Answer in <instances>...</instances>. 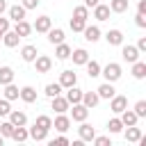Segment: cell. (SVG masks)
<instances>
[{"mask_svg":"<svg viewBox=\"0 0 146 146\" xmlns=\"http://www.w3.org/2000/svg\"><path fill=\"white\" fill-rule=\"evenodd\" d=\"M100 75L105 78V82H116V80L121 78V64L110 62L105 68H100Z\"/></svg>","mask_w":146,"mask_h":146,"instance_id":"cell-1","label":"cell"},{"mask_svg":"<svg viewBox=\"0 0 146 146\" xmlns=\"http://www.w3.org/2000/svg\"><path fill=\"white\" fill-rule=\"evenodd\" d=\"M59 84H62V89L78 84V73H75V71H71V68L62 71V73H59Z\"/></svg>","mask_w":146,"mask_h":146,"instance_id":"cell-3","label":"cell"},{"mask_svg":"<svg viewBox=\"0 0 146 146\" xmlns=\"http://www.w3.org/2000/svg\"><path fill=\"white\" fill-rule=\"evenodd\" d=\"M98 100H100V98H98V94H96V91H82V100H80V103H82L84 107H89V110H91V107H96V105H98Z\"/></svg>","mask_w":146,"mask_h":146,"instance_id":"cell-18","label":"cell"},{"mask_svg":"<svg viewBox=\"0 0 146 146\" xmlns=\"http://www.w3.org/2000/svg\"><path fill=\"white\" fill-rule=\"evenodd\" d=\"M110 5H103V2H98L96 7H94V18L96 21H107L110 18Z\"/></svg>","mask_w":146,"mask_h":146,"instance_id":"cell-16","label":"cell"},{"mask_svg":"<svg viewBox=\"0 0 146 146\" xmlns=\"http://www.w3.org/2000/svg\"><path fill=\"white\" fill-rule=\"evenodd\" d=\"M43 94H46L48 98H55V96H59V94H62V84H59V82H50V84H46Z\"/></svg>","mask_w":146,"mask_h":146,"instance_id":"cell-34","label":"cell"},{"mask_svg":"<svg viewBox=\"0 0 146 146\" xmlns=\"http://www.w3.org/2000/svg\"><path fill=\"white\" fill-rule=\"evenodd\" d=\"M11 132H14V123H11V121H2V123H0V135H2L5 139H7V137L11 139Z\"/></svg>","mask_w":146,"mask_h":146,"instance_id":"cell-37","label":"cell"},{"mask_svg":"<svg viewBox=\"0 0 146 146\" xmlns=\"http://www.w3.org/2000/svg\"><path fill=\"white\" fill-rule=\"evenodd\" d=\"M128 130L123 132V137H125V141H132V144H137L139 139H141V128H137V125H125Z\"/></svg>","mask_w":146,"mask_h":146,"instance_id":"cell-15","label":"cell"},{"mask_svg":"<svg viewBox=\"0 0 146 146\" xmlns=\"http://www.w3.org/2000/svg\"><path fill=\"white\" fill-rule=\"evenodd\" d=\"M137 50H139V52H146V36H141V39L137 41Z\"/></svg>","mask_w":146,"mask_h":146,"instance_id":"cell-48","label":"cell"},{"mask_svg":"<svg viewBox=\"0 0 146 146\" xmlns=\"http://www.w3.org/2000/svg\"><path fill=\"white\" fill-rule=\"evenodd\" d=\"M2 144H5V137H2V135H0V146H2Z\"/></svg>","mask_w":146,"mask_h":146,"instance_id":"cell-52","label":"cell"},{"mask_svg":"<svg viewBox=\"0 0 146 146\" xmlns=\"http://www.w3.org/2000/svg\"><path fill=\"white\" fill-rule=\"evenodd\" d=\"M84 66H87V75H89V78H98V75H100V64H98L96 59H87Z\"/></svg>","mask_w":146,"mask_h":146,"instance_id":"cell-31","label":"cell"},{"mask_svg":"<svg viewBox=\"0 0 146 146\" xmlns=\"http://www.w3.org/2000/svg\"><path fill=\"white\" fill-rule=\"evenodd\" d=\"M55 55H57V59H68L71 57V46L68 43H57V48H55Z\"/></svg>","mask_w":146,"mask_h":146,"instance_id":"cell-30","label":"cell"},{"mask_svg":"<svg viewBox=\"0 0 146 146\" xmlns=\"http://www.w3.org/2000/svg\"><path fill=\"white\" fill-rule=\"evenodd\" d=\"M18 91H21V89H18L14 82L5 84V98H7V100H16V98H18Z\"/></svg>","mask_w":146,"mask_h":146,"instance_id":"cell-35","label":"cell"},{"mask_svg":"<svg viewBox=\"0 0 146 146\" xmlns=\"http://www.w3.org/2000/svg\"><path fill=\"white\" fill-rule=\"evenodd\" d=\"M9 25H11V21L9 18H2V14H0V34H5L9 30Z\"/></svg>","mask_w":146,"mask_h":146,"instance_id":"cell-45","label":"cell"},{"mask_svg":"<svg viewBox=\"0 0 146 146\" xmlns=\"http://www.w3.org/2000/svg\"><path fill=\"white\" fill-rule=\"evenodd\" d=\"M14 68L11 66H0V84L5 87V84H9V82H14Z\"/></svg>","mask_w":146,"mask_h":146,"instance_id":"cell-27","label":"cell"},{"mask_svg":"<svg viewBox=\"0 0 146 146\" xmlns=\"http://www.w3.org/2000/svg\"><path fill=\"white\" fill-rule=\"evenodd\" d=\"M14 32H16L21 39H23V36H30V34H32V25H30L25 18H23V21H16V23H14Z\"/></svg>","mask_w":146,"mask_h":146,"instance_id":"cell-12","label":"cell"},{"mask_svg":"<svg viewBox=\"0 0 146 146\" xmlns=\"http://www.w3.org/2000/svg\"><path fill=\"white\" fill-rule=\"evenodd\" d=\"M121 57H123L128 64L137 62V59H139V50H137V46H123V48H121Z\"/></svg>","mask_w":146,"mask_h":146,"instance_id":"cell-11","label":"cell"},{"mask_svg":"<svg viewBox=\"0 0 146 146\" xmlns=\"http://www.w3.org/2000/svg\"><path fill=\"white\" fill-rule=\"evenodd\" d=\"M105 41H107L110 46H121V43H123V32H121V30H110V32L105 34Z\"/></svg>","mask_w":146,"mask_h":146,"instance_id":"cell-22","label":"cell"},{"mask_svg":"<svg viewBox=\"0 0 146 146\" xmlns=\"http://www.w3.org/2000/svg\"><path fill=\"white\" fill-rule=\"evenodd\" d=\"M34 68H36V73H48L52 68V59L48 55H36L34 57Z\"/></svg>","mask_w":146,"mask_h":146,"instance_id":"cell-2","label":"cell"},{"mask_svg":"<svg viewBox=\"0 0 146 146\" xmlns=\"http://www.w3.org/2000/svg\"><path fill=\"white\" fill-rule=\"evenodd\" d=\"M82 34H84V39H87L89 43H96V41L100 39V27H98V25H84Z\"/></svg>","mask_w":146,"mask_h":146,"instance_id":"cell-10","label":"cell"},{"mask_svg":"<svg viewBox=\"0 0 146 146\" xmlns=\"http://www.w3.org/2000/svg\"><path fill=\"white\" fill-rule=\"evenodd\" d=\"M7 7H9V5H7V0H0V14H5V11H7Z\"/></svg>","mask_w":146,"mask_h":146,"instance_id":"cell-51","label":"cell"},{"mask_svg":"<svg viewBox=\"0 0 146 146\" xmlns=\"http://www.w3.org/2000/svg\"><path fill=\"white\" fill-rule=\"evenodd\" d=\"M30 135H27V128L25 125H14V132H11V139L14 141H25Z\"/></svg>","mask_w":146,"mask_h":146,"instance_id":"cell-32","label":"cell"},{"mask_svg":"<svg viewBox=\"0 0 146 146\" xmlns=\"http://www.w3.org/2000/svg\"><path fill=\"white\" fill-rule=\"evenodd\" d=\"M125 107H128V98H125V96H119V94H114V96L110 98V110H112L114 114H121Z\"/></svg>","mask_w":146,"mask_h":146,"instance_id":"cell-4","label":"cell"},{"mask_svg":"<svg viewBox=\"0 0 146 146\" xmlns=\"http://www.w3.org/2000/svg\"><path fill=\"white\" fill-rule=\"evenodd\" d=\"M98 2H100V0H84V7H87V9H94Z\"/></svg>","mask_w":146,"mask_h":146,"instance_id":"cell-50","label":"cell"},{"mask_svg":"<svg viewBox=\"0 0 146 146\" xmlns=\"http://www.w3.org/2000/svg\"><path fill=\"white\" fill-rule=\"evenodd\" d=\"M119 119H121L123 128H125V125H137V121H139V116H137V114H135L132 110H128V107H125V110L121 112V116H119Z\"/></svg>","mask_w":146,"mask_h":146,"instance_id":"cell-20","label":"cell"},{"mask_svg":"<svg viewBox=\"0 0 146 146\" xmlns=\"http://www.w3.org/2000/svg\"><path fill=\"white\" fill-rule=\"evenodd\" d=\"M107 130H110L112 135H116V132H123V123H121V119H119V116L110 119V121H107Z\"/></svg>","mask_w":146,"mask_h":146,"instance_id":"cell-36","label":"cell"},{"mask_svg":"<svg viewBox=\"0 0 146 146\" xmlns=\"http://www.w3.org/2000/svg\"><path fill=\"white\" fill-rule=\"evenodd\" d=\"M66 144H68V137H64V132H62L57 139H52V141H50V146H66Z\"/></svg>","mask_w":146,"mask_h":146,"instance_id":"cell-43","label":"cell"},{"mask_svg":"<svg viewBox=\"0 0 146 146\" xmlns=\"http://www.w3.org/2000/svg\"><path fill=\"white\" fill-rule=\"evenodd\" d=\"M96 94H98V98H107V100H110V98L116 94V89H114L112 82H103V84L96 89Z\"/></svg>","mask_w":146,"mask_h":146,"instance_id":"cell-17","label":"cell"},{"mask_svg":"<svg viewBox=\"0 0 146 146\" xmlns=\"http://www.w3.org/2000/svg\"><path fill=\"white\" fill-rule=\"evenodd\" d=\"M135 23H137V27H146V16L137 11V16H135Z\"/></svg>","mask_w":146,"mask_h":146,"instance_id":"cell-47","label":"cell"},{"mask_svg":"<svg viewBox=\"0 0 146 146\" xmlns=\"http://www.w3.org/2000/svg\"><path fill=\"white\" fill-rule=\"evenodd\" d=\"M52 100V110L57 112V114H64V112H68V100L64 98V96H55V98H50Z\"/></svg>","mask_w":146,"mask_h":146,"instance_id":"cell-19","label":"cell"},{"mask_svg":"<svg viewBox=\"0 0 146 146\" xmlns=\"http://www.w3.org/2000/svg\"><path fill=\"white\" fill-rule=\"evenodd\" d=\"M18 41H21V36H18L14 30H7V32L2 34V43H5L7 48H16V46H18Z\"/></svg>","mask_w":146,"mask_h":146,"instance_id":"cell-23","label":"cell"},{"mask_svg":"<svg viewBox=\"0 0 146 146\" xmlns=\"http://www.w3.org/2000/svg\"><path fill=\"white\" fill-rule=\"evenodd\" d=\"M39 2H41V0H21V5H23L25 9H36Z\"/></svg>","mask_w":146,"mask_h":146,"instance_id":"cell-46","label":"cell"},{"mask_svg":"<svg viewBox=\"0 0 146 146\" xmlns=\"http://www.w3.org/2000/svg\"><path fill=\"white\" fill-rule=\"evenodd\" d=\"M18 98H21L23 103H34V100H36V89L30 87V84H25V87L18 91Z\"/></svg>","mask_w":146,"mask_h":146,"instance_id":"cell-13","label":"cell"},{"mask_svg":"<svg viewBox=\"0 0 146 146\" xmlns=\"http://www.w3.org/2000/svg\"><path fill=\"white\" fill-rule=\"evenodd\" d=\"M36 125H41V128H46V130H50L52 128V119L48 116V114H41V116H36V121H34Z\"/></svg>","mask_w":146,"mask_h":146,"instance_id":"cell-38","label":"cell"},{"mask_svg":"<svg viewBox=\"0 0 146 146\" xmlns=\"http://www.w3.org/2000/svg\"><path fill=\"white\" fill-rule=\"evenodd\" d=\"M128 0H110V11H114V14H123L125 9H128Z\"/></svg>","mask_w":146,"mask_h":146,"instance_id":"cell-33","label":"cell"},{"mask_svg":"<svg viewBox=\"0 0 146 146\" xmlns=\"http://www.w3.org/2000/svg\"><path fill=\"white\" fill-rule=\"evenodd\" d=\"M87 116H89V107H84L82 103H75L71 110V119L80 123V121H87Z\"/></svg>","mask_w":146,"mask_h":146,"instance_id":"cell-5","label":"cell"},{"mask_svg":"<svg viewBox=\"0 0 146 146\" xmlns=\"http://www.w3.org/2000/svg\"><path fill=\"white\" fill-rule=\"evenodd\" d=\"M9 121L14 123V125H27V116H25V112H18V110H11L9 114Z\"/></svg>","mask_w":146,"mask_h":146,"instance_id":"cell-26","label":"cell"},{"mask_svg":"<svg viewBox=\"0 0 146 146\" xmlns=\"http://www.w3.org/2000/svg\"><path fill=\"white\" fill-rule=\"evenodd\" d=\"M25 11H27V9H25L23 5H11V7H7L9 21H14V23H16V21H23V18H25Z\"/></svg>","mask_w":146,"mask_h":146,"instance_id":"cell-9","label":"cell"},{"mask_svg":"<svg viewBox=\"0 0 146 146\" xmlns=\"http://www.w3.org/2000/svg\"><path fill=\"white\" fill-rule=\"evenodd\" d=\"M50 27H52V18H50V16H39V18L34 21V25H32V30H36V32H41V34H46Z\"/></svg>","mask_w":146,"mask_h":146,"instance_id":"cell-7","label":"cell"},{"mask_svg":"<svg viewBox=\"0 0 146 146\" xmlns=\"http://www.w3.org/2000/svg\"><path fill=\"white\" fill-rule=\"evenodd\" d=\"M0 41H2V34H0Z\"/></svg>","mask_w":146,"mask_h":146,"instance_id":"cell-53","label":"cell"},{"mask_svg":"<svg viewBox=\"0 0 146 146\" xmlns=\"http://www.w3.org/2000/svg\"><path fill=\"white\" fill-rule=\"evenodd\" d=\"M9 112H11V105H9L7 98H2V100H0V116H7Z\"/></svg>","mask_w":146,"mask_h":146,"instance_id":"cell-42","label":"cell"},{"mask_svg":"<svg viewBox=\"0 0 146 146\" xmlns=\"http://www.w3.org/2000/svg\"><path fill=\"white\" fill-rule=\"evenodd\" d=\"M132 112H135L139 119H144V116H146V100H137L135 107H132Z\"/></svg>","mask_w":146,"mask_h":146,"instance_id":"cell-40","label":"cell"},{"mask_svg":"<svg viewBox=\"0 0 146 146\" xmlns=\"http://www.w3.org/2000/svg\"><path fill=\"white\" fill-rule=\"evenodd\" d=\"M71 57H73V64H87V59H89V52L84 50V48H78V50H71Z\"/></svg>","mask_w":146,"mask_h":146,"instance_id":"cell-28","label":"cell"},{"mask_svg":"<svg viewBox=\"0 0 146 146\" xmlns=\"http://www.w3.org/2000/svg\"><path fill=\"white\" fill-rule=\"evenodd\" d=\"M39 55V50H36V46H23L21 48V57H23V62H34V57Z\"/></svg>","mask_w":146,"mask_h":146,"instance_id":"cell-25","label":"cell"},{"mask_svg":"<svg viewBox=\"0 0 146 146\" xmlns=\"http://www.w3.org/2000/svg\"><path fill=\"white\" fill-rule=\"evenodd\" d=\"M78 135H80V139H82V141H91V139L96 137V130H94V125H89L87 121H80Z\"/></svg>","mask_w":146,"mask_h":146,"instance_id":"cell-6","label":"cell"},{"mask_svg":"<svg viewBox=\"0 0 146 146\" xmlns=\"http://www.w3.org/2000/svg\"><path fill=\"white\" fill-rule=\"evenodd\" d=\"M96 146H112V141H110V137H94L91 139Z\"/></svg>","mask_w":146,"mask_h":146,"instance_id":"cell-44","label":"cell"},{"mask_svg":"<svg viewBox=\"0 0 146 146\" xmlns=\"http://www.w3.org/2000/svg\"><path fill=\"white\" fill-rule=\"evenodd\" d=\"M73 18H82V21H87V18H89V9H87L84 5L75 7V9H73Z\"/></svg>","mask_w":146,"mask_h":146,"instance_id":"cell-39","label":"cell"},{"mask_svg":"<svg viewBox=\"0 0 146 146\" xmlns=\"http://www.w3.org/2000/svg\"><path fill=\"white\" fill-rule=\"evenodd\" d=\"M137 11L146 16V0H139V2H137Z\"/></svg>","mask_w":146,"mask_h":146,"instance_id":"cell-49","label":"cell"},{"mask_svg":"<svg viewBox=\"0 0 146 146\" xmlns=\"http://www.w3.org/2000/svg\"><path fill=\"white\" fill-rule=\"evenodd\" d=\"M46 34H48V41H50L52 46H57V43L64 41V30H62V27H50Z\"/></svg>","mask_w":146,"mask_h":146,"instance_id":"cell-21","label":"cell"},{"mask_svg":"<svg viewBox=\"0 0 146 146\" xmlns=\"http://www.w3.org/2000/svg\"><path fill=\"white\" fill-rule=\"evenodd\" d=\"M52 128H55L57 132H66V130L71 128V116H66V112H64V114H57V119L52 121Z\"/></svg>","mask_w":146,"mask_h":146,"instance_id":"cell-8","label":"cell"},{"mask_svg":"<svg viewBox=\"0 0 146 146\" xmlns=\"http://www.w3.org/2000/svg\"><path fill=\"white\" fill-rule=\"evenodd\" d=\"M64 98L68 100V105L80 103V100H82V89H78L75 84H73V87H66V96H64Z\"/></svg>","mask_w":146,"mask_h":146,"instance_id":"cell-14","label":"cell"},{"mask_svg":"<svg viewBox=\"0 0 146 146\" xmlns=\"http://www.w3.org/2000/svg\"><path fill=\"white\" fill-rule=\"evenodd\" d=\"M132 75L137 78V80H144L146 78V62H132Z\"/></svg>","mask_w":146,"mask_h":146,"instance_id":"cell-29","label":"cell"},{"mask_svg":"<svg viewBox=\"0 0 146 146\" xmlns=\"http://www.w3.org/2000/svg\"><path fill=\"white\" fill-rule=\"evenodd\" d=\"M27 135H30V137H32V139H34V141H43V139H46V137H48V130H46V128H41V125H36V123H34V125H32V128H30V130H27Z\"/></svg>","mask_w":146,"mask_h":146,"instance_id":"cell-24","label":"cell"},{"mask_svg":"<svg viewBox=\"0 0 146 146\" xmlns=\"http://www.w3.org/2000/svg\"><path fill=\"white\" fill-rule=\"evenodd\" d=\"M84 25H87V21H82V18H71V30H73V32H82Z\"/></svg>","mask_w":146,"mask_h":146,"instance_id":"cell-41","label":"cell"}]
</instances>
